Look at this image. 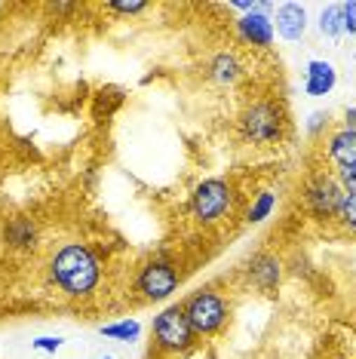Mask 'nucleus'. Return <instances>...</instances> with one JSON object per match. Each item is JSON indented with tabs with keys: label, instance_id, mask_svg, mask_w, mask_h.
Instances as JSON below:
<instances>
[{
	"label": "nucleus",
	"instance_id": "1",
	"mask_svg": "<svg viewBox=\"0 0 356 359\" xmlns=\"http://www.w3.org/2000/svg\"><path fill=\"white\" fill-rule=\"evenodd\" d=\"M50 273L64 295L80 298V295H89V292L99 285L102 267L89 246H83V243H68L64 249L55 252Z\"/></svg>",
	"mask_w": 356,
	"mask_h": 359
},
{
	"label": "nucleus",
	"instance_id": "2",
	"mask_svg": "<svg viewBox=\"0 0 356 359\" xmlns=\"http://www.w3.org/2000/svg\"><path fill=\"white\" fill-rule=\"evenodd\" d=\"M240 129L252 144H277L286 133V120L273 102H255L242 111Z\"/></svg>",
	"mask_w": 356,
	"mask_h": 359
},
{
	"label": "nucleus",
	"instance_id": "3",
	"mask_svg": "<svg viewBox=\"0 0 356 359\" xmlns=\"http://www.w3.org/2000/svg\"><path fill=\"white\" fill-rule=\"evenodd\" d=\"M233 206V191L221 178H206L193 187L191 194V212L200 224H218Z\"/></svg>",
	"mask_w": 356,
	"mask_h": 359
},
{
	"label": "nucleus",
	"instance_id": "4",
	"mask_svg": "<svg viewBox=\"0 0 356 359\" xmlns=\"http://www.w3.org/2000/svg\"><path fill=\"white\" fill-rule=\"evenodd\" d=\"M151 334H153V341H157V347L169 350V353H184V350L193 347V338H197V332L191 329L188 313H184L182 304L166 307L163 313L153 320Z\"/></svg>",
	"mask_w": 356,
	"mask_h": 359
},
{
	"label": "nucleus",
	"instance_id": "5",
	"mask_svg": "<svg viewBox=\"0 0 356 359\" xmlns=\"http://www.w3.org/2000/svg\"><path fill=\"white\" fill-rule=\"evenodd\" d=\"M184 313H188V323L197 334H215L228 323V301H224L218 292L203 289L197 295L188 298V304H182Z\"/></svg>",
	"mask_w": 356,
	"mask_h": 359
},
{
	"label": "nucleus",
	"instance_id": "6",
	"mask_svg": "<svg viewBox=\"0 0 356 359\" xmlns=\"http://www.w3.org/2000/svg\"><path fill=\"white\" fill-rule=\"evenodd\" d=\"M178 289V271L169 261H151L139 273V292L148 301H163Z\"/></svg>",
	"mask_w": 356,
	"mask_h": 359
},
{
	"label": "nucleus",
	"instance_id": "7",
	"mask_svg": "<svg viewBox=\"0 0 356 359\" xmlns=\"http://www.w3.org/2000/svg\"><path fill=\"white\" fill-rule=\"evenodd\" d=\"M341 197H344V191H341V184H338L335 178L320 175V178H313V182L307 184V206H310V212L317 218L338 215Z\"/></svg>",
	"mask_w": 356,
	"mask_h": 359
},
{
	"label": "nucleus",
	"instance_id": "8",
	"mask_svg": "<svg viewBox=\"0 0 356 359\" xmlns=\"http://www.w3.org/2000/svg\"><path fill=\"white\" fill-rule=\"evenodd\" d=\"M237 31H240V37L246 40V43H252V46H271L273 34H277V31H273V19L264 10L246 13L237 22Z\"/></svg>",
	"mask_w": 356,
	"mask_h": 359
},
{
	"label": "nucleus",
	"instance_id": "9",
	"mask_svg": "<svg viewBox=\"0 0 356 359\" xmlns=\"http://www.w3.org/2000/svg\"><path fill=\"white\" fill-rule=\"evenodd\" d=\"M338 83V71L331 62H322V59H313L307 65V74H304V93L320 99V95H329Z\"/></svg>",
	"mask_w": 356,
	"mask_h": 359
},
{
	"label": "nucleus",
	"instance_id": "10",
	"mask_svg": "<svg viewBox=\"0 0 356 359\" xmlns=\"http://www.w3.org/2000/svg\"><path fill=\"white\" fill-rule=\"evenodd\" d=\"M273 31L282 40H301L307 31V10L301 4H282L277 10V25Z\"/></svg>",
	"mask_w": 356,
	"mask_h": 359
},
{
	"label": "nucleus",
	"instance_id": "11",
	"mask_svg": "<svg viewBox=\"0 0 356 359\" xmlns=\"http://www.w3.org/2000/svg\"><path fill=\"white\" fill-rule=\"evenodd\" d=\"M249 280H252L258 289L271 295L280 285V261L273 255H255L249 261Z\"/></svg>",
	"mask_w": 356,
	"mask_h": 359
},
{
	"label": "nucleus",
	"instance_id": "12",
	"mask_svg": "<svg viewBox=\"0 0 356 359\" xmlns=\"http://www.w3.org/2000/svg\"><path fill=\"white\" fill-rule=\"evenodd\" d=\"M329 157L338 169H356V133L353 129H341V133L331 135Z\"/></svg>",
	"mask_w": 356,
	"mask_h": 359
},
{
	"label": "nucleus",
	"instance_id": "13",
	"mask_svg": "<svg viewBox=\"0 0 356 359\" xmlns=\"http://www.w3.org/2000/svg\"><path fill=\"white\" fill-rule=\"evenodd\" d=\"M34 224L28 222V218H13L10 224H6V231H4V240L10 243L13 249H31L34 246Z\"/></svg>",
	"mask_w": 356,
	"mask_h": 359
},
{
	"label": "nucleus",
	"instance_id": "14",
	"mask_svg": "<svg viewBox=\"0 0 356 359\" xmlns=\"http://www.w3.org/2000/svg\"><path fill=\"white\" fill-rule=\"evenodd\" d=\"M209 74H212L215 83H233L240 77V62L233 53H218L212 65H209Z\"/></svg>",
	"mask_w": 356,
	"mask_h": 359
},
{
	"label": "nucleus",
	"instance_id": "15",
	"mask_svg": "<svg viewBox=\"0 0 356 359\" xmlns=\"http://www.w3.org/2000/svg\"><path fill=\"white\" fill-rule=\"evenodd\" d=\"M320 31L326 37H341L344 34V22H341V4H331L326 6V10L320 13Z\"/></svg>",
	"mask_w": 356,
	"mask_h": 359
},
{
	"label": "nucleus",
	"instance_id": "16",
	"mask_svg": "<svg viewBox=\"0 0 356 359\" xmlns=\"http://www.w3.org/2000/svg\"><path fill=\"white\" fill-rule=\"evenodd\" d=\"M104 338H114V341H135L142 334V325L135 320H120V323H111V325H102L99 329Z\"/></svg>",
	"mask_w": 356,
	"mask_h": 359
},
{
	"label": "nucleus",
	"instance_id": "17",
	"mask_svg": "<svg viewBox=\"0 0 356 359\" xmlns=\"http://www.w3.org/2000/svg\"><path fill=\"white\" fill-rule=\"evenodd\" d=\"M273 206H277V197H273L271 191L258 194V200L252 203V209H249V224H261L264 218L273 212Z\"/></svg>",
	"mask_w": 356,
	"mask_h": 359
},
{
	"label": "nucleus",
	"instance_id": "18",
	"mask_svg": "<svg viewBox=\"0 0 356 359\" xmlns=\"http://www.w3.org/2000/svg\"><path fill=\"white\" fill-rule=\"evenodd\" d=\"M338 218H341L347 227H353V231H356V194H344V197H341V206H338Z\"/></svg>",
	"mask_w": 356,
	"mask_h": 359
},
{
	"label": "nucleus",
	"instance_id": "19",
	"mask_svg": "<svg viewBox=\"0 0 356 359\" xmlns=\"http://www.w3.org/2000/svg\"><path fill=\"white\" fill-rule=\"evenodd\" d=\"M341 22H344V34H356V0L341 4Z\"/></svg>",
	"mask_w": 356,
	"mask_h": 359
},
{
	"label": "nucleus",
	"instance_id": "20",
	"mask_svg": "<svg viewBox=\"0 0 356 359\" xmlns=\"http://www.w3.org/2000/svg\"><path fill=\"white\" fill-rule=\"evenodd\" d=\"M62 344H64L62 338H50V334H46V338H37V341H31V347H34V350H40V353H55V350H62Z\"/></svg>",
	"mask_w": 356,
	"mask_h": 359
},
{
	"label": "nucleus",
	"instance_id": "21",
	"mask_svg": "<svg viewBox=\"0 0 356 359\" xmlns=\"http://www.w3.org/2000/svg\"><path fill=\"white\" fill-rule=\"evenodd\" d=\"M338 178H341V191L344 194H356V169H338Z\"/></svg>",
	"mask_w": 356,
	"mask_h": 359
},
{
	"label": "nucleus",
	"instance_id": "22",
	"mask_svg": "<svg viewBox=\"0 0 356 359\" xmlns=\"http://www.w3.org/2000/svg\"><path fill=\"white\" fill-rule=\"evenodd\" d=\"M148 4H142V0H129V4H111V10H117V13H129V15H135V13H142Z\"/></svg>",
	"mask_w": 356,
	"mask_h": 359
},
{
	"label": "nucleus",
	"instance_id": "23",
	"mask_svg": "<svg viewBox=\"0 0 356 359\" xmlns=\"http://www.w3.org/2000/svg\"><path fill=\"white\" fill-rule=\"evenodd\" d=\"M322 120H329V114H322V111L313 114V117H310V133H317V129L322 126Z\"/></svg>",
	"mask_w": 356,
	"mask_h": 359
},
{
	"label": "nucleus",
	"instance_id": "24",
	"mask_svg": "<svg viewBox=\"0 0 356 359\" xmlns=\"http://www.w3.org/2000/svg\"><path fill=\"white\" fill-rule=\"evenodd\" d=\"M347 129L356 133V108H347Z\"/></svg>",
	"mask_w": 356,
	"mask_h": 359
},
{
	"label": "nucleus",
	"instance_id": "25",
	"mask_svg": "<svg viewBox=\"0 0 356 359\" xmlns=\"http://www.w3.org/2000/svg\"><path fill=\"white\" fill-rule=\"evenodd\" d=\"M102 359H114V356H102Z\"/></svg>",
	"mask_w": 356,
	"mask_h": 359
}]
</instances>
